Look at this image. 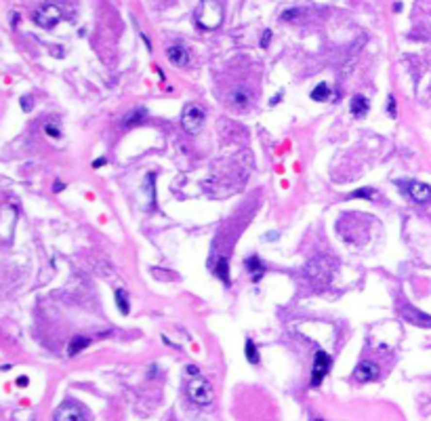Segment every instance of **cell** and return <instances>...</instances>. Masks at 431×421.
Returning <instances> with one entry per match:
<instances>
[{
  "label": "cell",
  "instance_id": "obj_22",
  "mask_svg": "<svg viewBox=\"0 0 431 421\" xmlns=\"http://www.w3.org/2000/svg\"><path fill=\"white\" fill-rule=\"evenodd\" d=\"M387 110H389V116H391V118L398 116V114H396V97H394V95H389V99H387Z\"/></svg>",
  "mask_w": 431,
  "mask_h": 421
},
{
  "label": "cell",
  "instance_id": "obj_14",
  "mask_svg": "<svg viewBox=\"0 0 431 421\" xmlns=\"http://www.w3.org/2000/svg\"><path fill=\"white\" fill-rule=\"evenodd\" d=\"M215 274L223 280V284L230 286V265H227V259L225 257H219L217 259V267H215Z\"/></svg>",
  "mask_w": 431,
  "mask_h": 421
},
{
  "label": "cell",
  "instance_id": "obj_25",
  "mask_svg": "<svg viewBox=\"0 0 431 421\" xmlns=\"http://www.w3.org/2000/svg\"><path fill=\"white\" fill-rule=\"evenodd\" d=\"M103 164H107L105 158H97V160L93 162V169H99V167H103Z\"/></svg>",
  "mask_w": 431,
  "mask_h": 421
},
{
  "label": "cell",
  "instance_id": "obj_27",
  "mask_svg": "<svg viewBox=\"0 0 431 421\" xmlns=\"http://www.w3.org/2000/svg\"><path fill=\"white\" fill-rule=\"evenodd\" d=\"M61 190H63V183L57 181V183H55V192H61Z\"/></svg>",
  "mask_w": 431,
  "mask_h": 421
},
{
  "label": "cell",
  "instance_id": "obj_10",
  "mask_svg": "<svg viewBox=\"0 0 431 421\" xmlns=\"http://www.w3.org/2000/svg\"><path fill=\"white\" fill-rule=\"evenodd\" d=\"M402 314H404V318H406L408 322H413V324H419V327H431V316L421 314L419 310L410 308V305H406V308L402 310Z\"/></svg>",
  "mask_w": 431,
  "mask_h": 421
},
{
  "label": "cell",
  "instance_id": "obj_4",
  "mask_svg": "<svg viewBox=\"0 0 431 421\" xmlns=\"http://www.w3.org/2000/svg\"><path fill=\"white\" fill-rule=\"evenodd\" d=\"M331 356L326 352H315V358H314V367H312V387H320L324 377L331 371Z\"/></svg>",
  "mask_w": 431,
  "mask_h": 421
},
{
  "label": "cell",
  "instance_id": "obj_23",
  "mask_svg": "<svg viewBox=\"0 0 431 421\" xmlns=\"http://www.w3.org/2000/svg\"><path fill=\"white\" fill-rule=\"evenodd\" d=\"M271 42V32L267 30V32H263V38H261V47L263 49H267V44Z\"/></svg>",
  "mask_w": 431,
  "mask_h": 421
},
{
  "label": "cell",
  "instance_id": "obj_1",
  "mask_svg": "<svg viewBox=\"0 0 431 421\" xmlns=\"http://www.w3.org/2000/svg\"><path fill=\"white\" fill-rule=\"evenodd\" d=\"M187 394H189V398H192L196 404H202V406L211 404L215 400V390H213L211 381H206L204 377H200V375H196V377L189 379Z\"/></svg>",
  "mask_w": 431,
  "mask_h": 421
},
{
  "label": "cell",
  "instance_id": "obj_3",
  "mask_svg": "<svg viewBox=\"0 0 431 421\" xmlns=\"http://www.w3.org/2000/svg\"><path fill=\"white\" fill-rule=\"evenodd\" d=\"M181 124L189 135H198L202 131V124H204V112L196 104H187L181 114Z\"/></svg>",
  "mask_w": 431,
  "mask_h": 421
},
{
  "label": "cell",
  "instance_id": "obj_16",
  "mask_svg": "<svg viewBox=\"0 0 431 421\" xmlns=\"http://www.w3.org/2000/svg\"><path fill=\"white\" fill-rule=\"evenodd\" d=\"M116 305H118L120 314H124V316L131 312V305H129V295H126V291H124V289H118V291H116Z\"/></svg>",
  "mask_w": 431,
  "mask_h": 421
},
{
  "label": "cell",
  "instance_id": "obj_26",
  "mask_svg": "<svg viewBox=\"0 0 431 421\" xmlns=\"http://www.w3.org/2000/svg\"><path fill=\"white\" fill-rule=\"evenodd\" d=\"M17 386H28V377H19V379H17Z\"/></svg>",
  "mask_w": 431,
  "mask_h": 421
},
{
  "label": "cell",
  "instance_id": "obj_21",
  "mask_svg": "<svg viewBox=\"0 0 431 421\" xmlns=\"http://www.w3.org/2000/svg\"><path fill=\"white\" fill-rule=\"evenodd\" d=\"M44 133H47L49 137H53V139H57V137L61 135V133H59V129H57L55 124H47V126H44Z\"/></svg>",
  "mask_w": 431,
  "mask_h": 421
},
{
  "label": "cell",
  "instance_id": "obj_18",
  "mask_svg": "<svg viewBox=\"0 0 431 421\" xmlns=\"http://www.w3.org/2000/svg\"><path fill=\"white\" fill-rule=\"evenodd\" d=\"M232 99H233V104L236 105H240V107H244L246 104H249L250 101V93L246 91L244 87H240V88H236V91H233V95H232Z\"/></svg>",
  "mask_w": 431,
  "mask_h": 421
},
{
  "label": "cell",
  "instance_id": "obj_13",
  "mask_svg": "<svg viewBox=\"0 0 431 421\" xmlns=\"http://www.w3.org/2000/svg\"><path fill=\"white\" fill-rule=\"evenodd\" d=\"M88 343H91V339L88 337H82V335H76L72 341H69V346H67V354L69 356H76V354H80L82 350H84Z\"/></svg>",
  "mask_w": 431,
  "mask_h": 421
},
{
  "label": "cell",
  "instance_id": "obj_15",
  "mask_svg": "<svg viewBox=\"0 0 431 421\" xmlns=\"http://www.w3.org/2000/svg\"><path fill=\"white\" fill-rule=\"evenodd\" d=\"M312 99L314 101H328L331 99V87H328L326 82H320V85L312 91Z\"/></svg>",
  "mask_w": 431,
  "mask_h": 421
},
{
  "label": "cell",
  "instance_id": "obj_8",
  "mask_svg": "<svg viewBox=\"0 0 431 421\" xmlns=\"http://www.w3.org/2000/svg\"><path fill=\"white\" fill-rule=\"evenodd\" d=\"M406 192L413 196V200L416 202H429L431 200V188L427 186V183H421V181H408L406 186Z\"/></svg>",
  "mask_w": 431,
  "mask_h": 421
},
{
  "label": "cell",
  "instance_id": "obj_5",
  "mask_svg": "<svg viewBox=\"0 0 431 421\" xmlns=\"http://www.w3.org/2000/svg\"><path fill=\"white\" fill-rule=\"evenodd\" d=\"M59 19H61V9L57 4H50V2L40 6V9L36 11V15H34V21L40 25V28H44V30L55 28Z\"/></svg>",
  "mask_w": 431,
  "mask_h": 421
},
{
  "label": "cell",
  "instance_id": "obj_2",
  "mask_svg": "<svg viewBox=\"0 0 431 421\" xmlns=\"http://www.w3.org/2000/svg\"><path fill=\"white\" fill-rule=\"evenodd\" d=\"M196 21L202 30H215L221 23V6L215 0H202Z\"/></svg>",
  "mask_w": 431,
  "mask_h": 421
},
{
  "label": "cell",
  "instance_id": "obj_24",
  "mask_svg": "<svg viewBox=\"0 0 431 421\" xmlns=\"http://www.w3.org/2000/svg\"><path fill=\"white\" fill-rule=\"evenodd\" d=\"M185 371H187L189 377H196V375H198V367H196V365H189V367L185 368Z\"/></svg>",
  "mask_w": 431,
  "mask_h": 421
},
{
  "label": "cell",
  "instance_id": "obj_7",
  "mask_svg": "<svg viewBox=\"0 0 431 421\" xmlns=\"http://www.w3.org/2000/svg\"><path fill=\"white\" fill-rule=\"evenodd\" d=\"M377 375H379V367L370 360H362L356 368H353V377H356V381H360V384L377 379Z\"/></svg>",
  "mask_w": 431,
  "mask_h": 421
},
{
  "label": "cell",
  "instance_id": "obj_9",
  "mask_svg": "<svg viewBox=\"0 0 431 421\" xmlns=\"http://www.w3.org/2000/svg\"><path fill=\"white\" fill-rule=\"evenodd\" d=\"M166 57H168V61L173 63V66H187V63H189V53H187L185 47H181V44L168 47Z\"/></svg>",
  "mask_w": 431,
  "mask_h": 421
},
{
  "label": "cell",
  "instance_id": "obj_12",
  "mask_svg": "<svg viewBox=\"0 0 431 421\" xmlns=\"http://www.w3.org/2000/svg\"><path fill=\"white\" fill-rule=\"evenodd\" d=\"M351 114L356 118H364L366 114H368V99H366L364 95H356V97L351 99Z\"/></svg>",
  "mask_w": 431,
  "mask_h": 421
},
{
  "label": "cell",
  "instance_id": "obj_11",
  "mask_svg": "<svg viewBox=\"0 0 431 421\" xmlns=\"http://www.w3.org/2000/svg\"><path fill=\"white\" fill-rule=\"evenodd\" d=\"M246 267H249V272H250V276H252V282H259V280L263 278L265 267H263L261 259H259L257 255H252V257L246 259Z\"/></svg>",
  "mask_w": 431,
  "mask_h": 421
},
{
  "label": "cell",
  "instance_id": "obj_17",
  "mask_svg": "<svg viewBox=\"0 0 431 421\" xmlns=\"http://www.w3.org/2000/svg\"><path fill=\"white\" fill-rule=\"evenodd\" d=\"M244 352H246V360H249L250 365H259V350H257L255 343H252V339H246Z\"/></svg>",
  "mask_w": 431,
  "mask_h": 421
},
{
  "label": "cell",
  "instance_id": "obj_6",
  "mask_svg": "<svg viewBox=\"0 0 431 421\" xmlns=\"http://www.w3.org/2000/svg\"><path fill=\"white\" fill-rule=\"evenodd\" d=\"M55 421H86L84 411L76 403H63L59 409L55 411Z\"/></svg>",
  "mask_w": 431,
  "mask_h": 421
},
{
  "label": "cell",
  "instance_id": "obj_19",
  "mask_svg": "<svg viewBox=\"0 0 431 421\" xmlns=\"http://www.w3.org/2000/svg\"><path fill=\"white\" fill-rule=\"evenodd\" d=\"M143 118H145V110H137V112H131L129 116L124 118V123H122V124L126 126V129H131L133 124H141V123H143Z\"/></svg>",
  "mask_w": 431,
  "mask_h": 421
},
{
  "label": "cell",
  "instance_id": "obj_20",
  "mask_svg": "<svg viewBox=\"0 0 431 421\" xmlns=\"http://www.w3.org/2000/svg\"><path fill=\"white\" fill-rule=\"evenodd\" d=\"M377 196V192L372 188H362V190H356V192H351L347 198H366V200H370V198H375Z\"/></svg>",
  "mask_w": 431,
  "mask_h": 421
}]
</instances>
